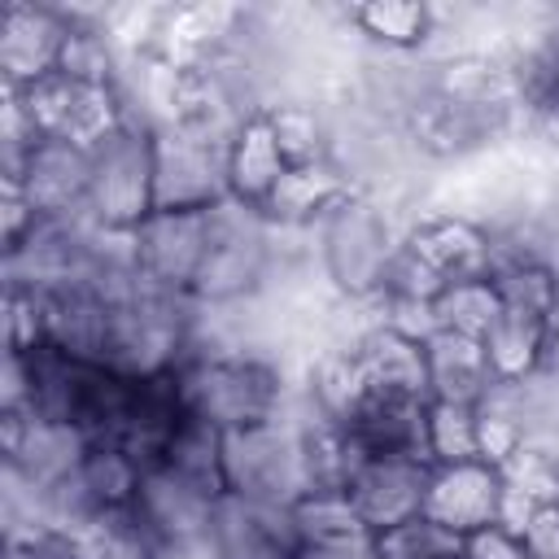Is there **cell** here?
Returning a JSON list of instances; mask_svg holds the SVG:
<instances>
[{"label": "cell", "instance_id": "obj_1", "mask_svg": "<svg viewBox=\"0 0 559 559\" xmlns=\"http://www.w3.org/2000/svg\"><path fill=\"white\" fill-rule=\"evenodd\" d=\"M175 380L183 411L214 424L218 432L258 428L288 411L284 371L262 349H240V345L192 349L179 362Z\"/></svg>", "mask_w": 559, "mask_h": 559}, {"label": "cell", "instance_id": "obj_2", "mask_svg": "<svg viewBox=\"0 0 559 559\" xmlns=\"http://www.w3.org/2000/svg\"><path fill=\"white\" fill-rule=\"evenodd\" d=\"M275 223L245 205V201H218L210 210V240L201 271L192 280V301L210 310L227 306H249L275 284L280 266V245H275Z\"/></svg>", "mask_w": 559, "mask_h": 559}, {"label": "cell", "instance_id": "obj_3", "mask_svg": "<svg viewBox=\"0 0 559 559\" xmlns=\"http://www.w3.org/2000/svg\"><path fill=\"white\" fill-rule=\"evenodd\" d=\"M310 236L319 240V266H323V280L336 288V297H349V301L380 297L402 236L393 231V218L376 197L354 188L319 218Z\"/></svg>", "mask_w": 559, "mask_h": 559}, {"label": "cell", "instance_id": "obj_4", "mask_svg": "<svg viewBox=\"0 0 559 559\" xmlns=\"http://www.w3.org/2000/svg\"><path fill=\"white\" fill-rule=\"evenodd\" d=\"M153 214V127L127 109V118L92 144L87 223L100 231H135Z\"/></svg>", "mask_w": 559, "mask_h": 559}, {"label": "cell", "instance_id": "obj_5", "mask_svg": "<svg viewBox=\"0 0 559 559\" xmlns=\"http://www.w3.org/2000/svg\"><path fill=\"white\" fill-rule=\"evenodd\" d=\"M223 480L231 493L293 507L310 493L306 450H301V424L293 411H284L271 424L223 432Z\"/></svg>", "mask_w": 559, "mask_h": 559}, {"label": "cell", "instance_id": "obj_6", "mask_svg": "<svg viewBox=\"0 0 559 559\" xmlns=\"http://www.w3.org/2000/svg\"><path fill=\"white\" fill-rule=\"evenodd\" d=\"M227 197V144L153 127V210H214Z\"/></svg>", "mask_w": 559, "mask_h": 559}, {"label": "cell", "instance_id": "obj_7", "mask_svg": "<svg viewBox=\"0 0 559 559\" xmlns=\"http://www.w3.org/2000/svg\"><path fill=\"white\" fill-rule=\"evenodd\" d=\"M17 96H22V109L39 135L74 140L83 148L105 140L127 118V100L118 87L83 83V79H70L61 70H52L48 79H39L31 87H17Z\"/></svg>", "mask_w": 559, "mask_h": 559}, {"label": "cell", "instance_id": "obj_8", "mask_svg": "<svg viewBox=\"0 0 559 559\" xmlns=\"http://www.w3.org/2000/svg\"><path fill=\"white\" fill-rule=\"evenodd\" d=\"M428 480H432V459H419V454H371V450L358 445V459L349 467L345 493H349L358 520L371 533H380V528H393L402 520L424 515Z\"/></svg>", "mask_w": 559, "mask_h": 559}, {"label": "cell", "instance_id": "obj_9", "mask_svg": "<svg viewBox=\"0 0 559 559\" xmlns=\"http://www.w3.org/2000/svg\"><path fill=\"white\" fill-rule=\"evenodd\" d=\"M214 502H218L214 489L170 472L166 463H153L144 472L131 507L148 524V533L157 537V546L166 555H197V550H210Z\"/></svg>", "mask_w": 559, "mask_h": 559}, {"label": "cell", "instance_id": "obj_10", "mask_svg": "<svg viewBox=\"0 0 559 559\" xmlns=\"http://www.w3.org/2000/svg\"><path fill=\"white\" fill-rule=\"evenodd\" d=\"M205 240H210V210H153L131 231V258L148 284L192 297Z\"/></svg>", "mask_w": 559, "mask_h": 559}, {"label": "cell", "instance_id": "obj_11", "mask_svg": "<svg viewBox=\"0 0 559 559\" xmlns=\"http://www.w3.org/2000/svg\"><path fill=\"white\" fill-rule=\"evenodd\" d=\"M4 183H17L39 218H83L87 214V188H92V148L74 140L39 135L22 162L17 175H4Z\"/></svg>", "mask_w": 559, "mask_h": 559}, {"label": "cell", "instance_id": "obj_12", "mask_svg": "<svg viewBox=\"0 0 559 559\" xmlns=\"http://www.w3.org/2000/svg\"><path fill=\"white\" fill-rule=\"evenodd\" d=\"M297 524L293 507L258 502L245 493H218L214 524H210V555L214 559H293L297 555Z\"/></svg>", "mask_w": 559, "mask_h": 559}, {"label": "cell", "instance_id": "obj_13", "mask_svg": "<svg viewBox=\"0 0 559 559\" xmlns=\"http://www.w3.org/2000/svg\"><path fill=\"white\" fill-rule=\"evenodd\" d=\"M502 498H507V489H502V472L493 463H485V459L432 463L424 515L459 537H472L489 524H502Z\"/></svg>", "mask_w": 559, "mask_h": 559}, {"label": "cell", "instance_id": "obj_14", "mask_svg": "<svg viewBox=\"0 0 559 559\" xmlns=\"http://www.w3.org/2000/svg\"><path fill=\"white\" fill-rule=\"evenodd\" d=\"M70 13L57 4L9 0L0 13V70L4 87H31L61 66Z\"/></svg>", "mask_w": 559, "mask_h": 559}, {"label": "cell", "instance_id": "obj_15", "mask_svg": "<svg viewBox=\"0 0 559 559\" xmlns=\"http://www.w3.org/2000/svg\"><path fill=\"white\" fill-rule=\"evenodd\" d=\"M406 253H415L441 284H459V280H480L493 271V245L489 231L472 218L459 214H424L406 236H402Z\"/></svg>", "mask_w": 559, "mask_h": 559}, {"label": "cell", "instance_id": "obj_16", "mask_svg": "<svg viewBox=\"0 0 559 559\" xmlns=\"http://www.w3.org/2000/svg\"><path fill=\"white\" fill-rule=\"evenodd\" d=\"M424 367H428V393H432V402H467V406H476L498 384L485 345L472 341V336L445 332V328H437L424 341Z\"/></svg>", "mask_w": 559, "mask_h": 559}, {"label": "cell", "instance_id": "obj_17", "mask_svg": "<svg viewBox=\"0 0 559 559\" xmlns=\"http://www.w3.org/2000/svg\"><path fill=\"white\" fill-rule=\"evenodd\" d=\"M288 162L275 144V131L266 122V114H249L236 135L227 140V188L231 201H245L253 210H262L275 192V183L284 179Z\"/></svg>", "mask_w": 559, "mask_h": 559}, {"label": "cell", "instance_id": "obj_18", "mask_svg": "<svg viewBox=\"0 0 559 559\" xmlns=\"http://www.w3.org/2000/svg\"><path fill=\"white\" fill-rule=\"evenodd\" d=\"M546 314L550 310L502 301V310H498V319H493V328L485 336V354H489V367H493L498 384H520V380H528L537 371Z\"/></svg>", "mask_w": 559, "mask_h": 559}, {"label": "cell", "instance_id": "obj_19", "mask_svg": "<svg viewBox=\"0 0 559 559\" xmlns=\"http://www.w3.org/2000/svg\"><path fill=\"white\" fill-rule=\"evenodd\" d=\"M345 22H349L362 39H371V44H380L384 52H397V57H406V52H415V48H428V44L437 39V9L411 4V0L354 4V9H345Z\"/></svg>", "mask_w": 559, "mask_h": 559}, {"label": "cell", "instance_id": "obj_20", "mask_svg": "<svg viewBox=\"0 0 559 559\" xmlns=\"http://www.w3.org/2000/svg\"><path fill=\"white\" fill-rule=\"evenodd\" d=\"M271 131H275V144L284 153L288 166H319V162H332V122L328 114L314 105V100H280V105H266L262 109Z\"/></svg>", "mask_w": 559, "mask_h": 559}, {"label": "cell", "instance_id": "obj_21", "mask_svg": "<svg viewBox=\"0 0 559 559\" xmlns=\"http://www.w3.org/2000/svg\"><path fill=\"white\" fill-rule=\"evenodd\" d=\"M162 463L214 493H227V480H223V432L197 415L183 411L179 428L170 432L166 450H162Z\"/></svg>", "mask_w": 559, "mask_h": 559}, {"label": "cell", "instance_id": "obj_22", "mask_svg": "<svg viewBox=\"0 0 559 559\" xmlns=\"http://www.w3.org/2000/svg\"><path fill=\"white\" fill-rule=\"evenodd\" d=\"M502 310V297H498V284L493 275H480V280H459V284H445L432 301V323L445 328V332H459V336H472L485 345L493 319Z\"/></svg>", "mask_w": 559, "mask_h": 559}, {"label": "cell", "instance_id": "obj_23", "mask_svg": "<svg viewBox=\"0 0 559 559\" xmlns=\"http://www.w3.org/2000/svg\"><path fill=\"white\" fill-rule=\"evenodd\" d=\"M79 480H83V489L92 493V502L100 511H118V507L135 502L140 480H144V463L131 459L114 441H96V445H87V454L79 463Z\"/></svg>", "mask_w": 559, "mask_h": 559}, {"label": "cell", "instance_id": "obj_24", "mask_svg": "<svg viewBox=\"0 0 559 559\" xmlns=\"http://www.w3.org/2000/svg\"><path fill=\"white\" fill-rule=\"evenodd\" d=\"M293 524L301 546H328V542H354L371 537V528L358 520L345 489H310L293 502Z\"/></svg>", "mask_w": 559, "mask_h": 559}, {"label": "cell", "instance_id": "obj_25", "mask_svg": "<svg viewBox=\"0 0 559 559\" xmlns=\"http://www.w3.org/2000/svg\"><path fill=\"white\" fill-rule=\"evenodd\" d=\"M371 555L376 559H467V537L441 528L428 515H415L371 533Z\"/></svg>", "mask_w": 559, "mask_h": 559}, {"label": "cell", "instance_id": "obj_26", "mask_svg": "<svg viewBox=\"0 0 559 559\" xmlns=\"http://www.w3.org/2000/svg\"><path fill=\"white\" fill-rule=\"evenodd\" d=\"M428 454H432V463L480 459L476 406H467V402H432L428 406Z\"/></svg>", "mask_w": 559, "mask_h": 559}, {"label": "cell", "instance_id": "obj_27", "mask_svg": "<svg viewBox=\"0 0 559 559\" xmlns=\"http://www.w3.org/2000/svg\"><path fill=\"white\" fill-rule=\"evenodd\" d=\"M515 533H520L524 559H559V502L537 507Z\"/></svg>", "mask_w": 559, "mask_h": 559}, {"label": "cell", "instance_id": "obj_28", "mask_svg": "<svg viewBox=\"0 0 559 559\" xmlns=\"http://www.w3.org/2000/svg\"><path fill=\"white\" fill-rule=\"evenodd\" d=\"M467 559H524L520 533H511L507 524H489L467 537Z\"/></svg>", "mask_w": 559, "mask_h": 559}, {"label": "cell", "instance_id": "obj_29", "mask_svg": "<svg viewBox=\"0 0 559 559\" xmlns=\"http://www.w3.org/2000/svg\"><path fill=\"white\" fill-rule=\"evenodd\" d=\"M293 559H376V555H371V537H354V542H328V546H297Z\"/></svg>", "mask_w": 559, "mask_h": 559}]
</instances>
